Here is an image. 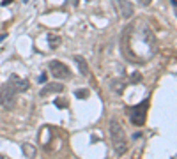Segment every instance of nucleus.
<instances>
[{"label":"nucleus","instance_id":"nucleus-1","mask_svg":"<svg viewBox=\"0 0 177 159\" xmlns=\"http://www.w3.org/2000/svg\"><path fill=\"white\" fill-rule=\"evenodd\" d=\"M110 140H112V145H114L115 152L119 156H122L128 152V136H126L124 127L121 126V122L117 118H112L110 120Z\"/></svg>","mask_w":177,"mask_h":159},{"label":"nucleus","instance_id":"nucleus-2","mask_svg":"<svg viewBox=\"0 0 177 159\" xmlns=\"http://www.w3.org/2000/svg\"><path fill=\"white\" fill-rule=\"evenodd\" d=\"M18 101V92L9 83H4L0 87V106L5 110H14Z\"/></svg>","mask_w":177,"mask_h":159},{"label":"nucleus","instance_id":"nucleus-3","mask_svg":"<svg viewBox=\"0 0 177 159\" xmlns=\"http://www.w3.org/2000/svg\"><path fill=\"white\" fill-rule=\"evenodd\" d=\"M147 110H149V99H144L140 104H135L129 111V120L131 124L136 127H142L145 124V118H147Z\"/></svg>","mask_w":177,"mask_h":159},{"label":"nucleus","instance_id":"nucleus-4","mask_svg":"<svg viewBox=\"0 0 177 159\" xmlns=\"http://www.w3.org/2000/svg\"><path fill=\"white\" fill-rule=\"evenodd\" d=\"M48 69H50L52 76H55L57 80H71V78H73L71 69H69L64 62H60V60H50Z\"/></svg>","mask_w":177,"mask_h":159},{"label":"nucleus","instance_id":"nucleus-5","mask_svg":"<svg viewBox=\"0 0 177 159\" xmlns=\"http://www.w3.org/2000/svg\"><path fill=\"white\" fill-rule=\"evenodd\" d=\"M7 83L20 94V92H27L29 90V87H30V83H29V80H25V78H21V76H18V74H11L9 81Z\"/></svg>","mask_w":177,"mask_h":159},{"label":"nucleus","instance_id":"nucleus-6","mask_svg":"<svg viewBox=\"0 0 177 159\" xmlns=\"http://www.w3.org/2000/svg\"><path fill=\"white\" fill-rule=\"evenodd\" d=\"M115 2H117V9L121 12V16H122L124 20H129V18L133 16V12H135L133 4L128 2V0H115Z\"/></svg>","mask_w":177,"mask_h":159},{"label":"nucleus","instance_id":"nucleus-7","mask_svg":"<svg viewBox=\"0 0 177 159\" xmlns=\"http://www.w3.org/2000/svg\"><path fill=\"white\" fill-rule=\"evenodd\" d=\"M66 90V87H64L60 81H55V83H48L46 87H43L41 90V95H48V94H60Z\"/></svg>","mask_w":177,"mask_h":159},{"label":"nucleus","instance_id":"nucleus-8","mask_svg":"<svg viewBox=\"0 0 177 159\" xmlns=\"http://www.w3.org/2000/svg\"><path fill=\"white\" fill-rule=\"evenodd\" d=\"M74 62H76V67H78V71H80L82 76H89V73H90L89 71V62L85 60L82 55H76L74 57Z\"/></svg>","mask_w":177,"mask_h":159},{"label":"nucleus","instance_id":"nucleus-9","mask_svg":"<svg viewBox=\"0 0 177 159\" xmlns=\"http://www.w3.org/2000/svg\"><path fill=\"white\" fill-rule=\"evenodd\" d=\"M60 42H62V37L59 35V34H48V44H50V50H57L59 46H60Z\"/></svg>","mask_w":177,"mask_h":159},{"label":"nucleus","instance_id":"nucleus-10","mask_svg":"<svg viewBox=\"0 0 177 159\" xmlns=\"http://www.w3.org/2000/svg\"><path fill=\"white\" fill-rule=\"evenodd\" d=\"M21 150H23L25 157H29V159H34L36 157V152H37V148L34 147L32 143H23V145H21Z\"/></svg>","mask_w":177,"mask_h":159},{"label":"nucleus","instance_id":"nucleus-11","mask_svg":"<svg viewBox=\"0 0 177 159\" xmlns=\"http://www.w3.org/2000/svg\"><path fill=\"white\" fill-rule=\"evenodd\" d=\"M53 104L57 106L59 110H66V108H69V101H67L66 97H59V99H55Z\"/></svg>","mask_w":177,"mask_h":159},{"label":"nucleus","instance_id":"nucleus-12","mask_svg":"<svg viewBox=\"0 0 177 159\" xmlns=\"http://www.w3.org/2000/svg\"><path fill=\"white\" fill-rule=\"evenodd\" d=\"M89 94H90V92H89L87 88H80V90H76V92H74V95H76L78 99H87Z\"/></svg>","mask_w":177,"mask_h":159},{"label":"nucleus","instance_id":"nucleus-13","mask_svg":"<svg viewBox=\"0 0 177 159\" xmlns=\"http://www.w3.org/2000/svg\"><path fill=\"white\" fill-rule=\"evenodd\" d=\"M112 87H114V90L117 92V94H122V90H124L126 85L124 83H119V81H114V83H112Z\"/></svg>","mask_w":177,"mask_h":159},{"label":"nucleus","instance_id":"nucleus-14","mask_svg":"<svg viewBox=\"0 0 177 159\" xmlns=\"http://www.w3.org/2000/svg\"><path fill=\"white\" fill-rule=\"evenodd\" d=\"M131 76H133V78H131V83H140V81H142V74L140 73H133Z\"/></svg>","mask_w":177,"mask_h":159},{"label":"nucleus","instance_id":"nucleus-15","mask_svg":"<svg viewBox=\"0 0 177 159\" xmlns=\"http://www.w3.org/2000/svg\"><path fill=\"white\" fill-rule=\"evenodd\" d=\"M138 2H140V5H149L152 0H138Z\"/></svg>","mask_w":177,"mask_h":159},{"label":"nucleus","instance_id":"nucleus-16","mask_svg":"<svg viewBox=\"0 0 177 159\" xmlns=\"http://www.w3.org/2000/svg\"><path fill=\"white\" fill-rule=\"evenodd\" d=\"M172 4H174V7H175V14H177V0H170Z\"/></svg>","mask_w":177,"mask_h":159},{"label":"nucleus","instance_id":"nucleus-17","mask_svg":"<svg viewBox=\"0 0 177 159\" xmlns=\"http://www.w3.org/2000/svg\"><path fill=\"white\" fill-rule=\"evenodd\" d=\"M9 2H12V0H4V2H2V5H7Z\"/></svg>","mask_w":177,"mask_h":159},{"label":"nucleus","instance_id":"nucleus-18","mask_svg":"<svg viewBox=\"0 0 177 159\" xmlns=\"http://www.w3.org/2000/svg\"><path fill=\"white\" fill-rule=\"evenodd\" d=\"M0 159H4V157H2V156H0Z\"/></svg>","mask_w":177,"mask_h":159}]
</instances>
